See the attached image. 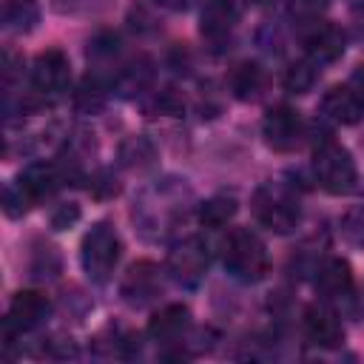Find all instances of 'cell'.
Instances as JSON below:
<instances>
[{"instance_id": "1", "label": "cell", "mask_w": 364, "mask_h": 364, "mask_svg": "<svg viewBox=\"0 0 364 364\" xmlns=\"http://www.w3.org/2000/svg\"><path fill=\"white\" fill-rule=\"evenodd\" d=\"M222 262L239 282H259L267 273L264 242L250 228H233L222 242Z\"/></svg>"}, {"instance_id": "2", "label": "cell", "mask_w": 364, "mask_h": 364, "mask_svg": "<svg viewBox=\"0 0 364 364\" xmlns=\"http://www.w3.org/2000/svg\"><path fill=\"white\" fill-rule=\"evenodd\" d=\"M313 173L327 193H350L355 188V162L350 151L336 139H321L316 145Z\"/></svg>"}, {"instance_id": "3", "label": "cell", "mask_w": 364, "mask_h": 364, "mask_svg": "<svg viewBox=\"0 0 364 364\" xmlns=\"http://www.w3.org/2000/svg\"><path fill=\"white\" fill-rule=\"evenodd\" d=\"M250 210H253L256 222L273 233H290V230H296V225L301 219L296 196L290 191H284L282 185L256 188V193L250 199Z\"/></svg>"}, {"instance_id": "4", "label": "cell", "mask_w": 364, "mask_h": 364, "mask_svg": "<svg viewBox=\"0 0 364 364\" xmlns=\"http://www.w3.org/2000/svg\"><path fill=\"white\" fill-rule=\"evenodd\" d=\"M119 253H122V242L117 236V230L108 225V222H97L85 236H82V245H80V262L85 267V273L94 279V282H105L117 262H119Z\"/></svg>"}, {"instance_id": "5", "label": "cell", "mask_w": 364, "mask_h": 364, "mask_svg": "<svg viewBox=\"0 0 364 364\" xmlns=\"http://www.w3.org/2000/svg\"><path fill=\"white\" fill-rule=\"evenodd\" d=\"M262 134H264V142L279 151V154H287L293 151L299 142H301V134H304V122L299 117L296 108L290 105H276L267 111L264 122H262Z\"/></svg>"}, {"instance_id": "6", "label": "cell", "mask_w": 364, "mask_h": 364, "mask_svg": "<svg viewBox=\"0 0 364 364\" xmlns=\"http://www.w3.org/2000/svg\"><path fill=\"white\" fill-rule=\"evenodd\" d=\"M68 57L60 51V48H48L43 54H37L34 65H31V88L34 94H43V97H57L63 94V88L68 85Z\"/></svg>"}, {"instance_id": "7", "label": "cell", "mask_w": 364, "mask_h": 364, "mask_svg": "<svg viewBox=\"0 0 364 364\" xmlns=\"http://www.w3.org/2000/svg\"><path fill=\"white\" fill-rule=\"evenodd\" d=\"M208 267V247L199 236H188L179 245H173L168 256V270L182 284H196Z\"/></svg>"}, {"instance_id": "8", "label": "cell", "mask_w": 364, "mask_h": 364, "mask_svg": "<svg viewBox=\"0 0 364 364\" xmlns=\"http://www.w3.org/2000/svg\"><path fill=\"white\" fill-rule=\"evenodd\" d=\"M51 304L40 290H20L11 304H9V316H6V336L11 333H26L34 330L46 321Z\"/></svg>"}, {"instance_id": "9", "label": "cell", "mask_w": 364, "mask_h": 364, "mask_svg": "<svg viewBox=\"0 0 364 364\" xmlns=\"http://www.w3.org/2000/svg\"><path fill=\"white\" fill-rule=\"evenodd\" d=\"M301 43H304L307 57L316 60L318 65L338 60L344 54V48H347V37L336 23H313V28L304 31Z\"/></svg>"}, {"instance_id": "10", "label": "cell", "mask_w": 364, "mask_h": 364, "mask_svg": "<svg viewBox=\"0 0 364 364\" xmlns=\"http://www.w3.org/2000/svg\"><path fill=\"white\" fill-rule=\"evenodd\" d=\"M304 336L324 350H333L344 341V327L336 316V310H330L327 304H310L304 310Z\"/></svg>"}, {"instance_id": "11", "label": "cell", "mask_w": 364, "mask_h": 364, "mask_svg": "<svg viewBox=\"0 0 364 364\" xmlns=\"http://www.w3.org/2000/svg\"><path fill=\"white\" fill-rule=\"evenodd\" d=\"M321 114L338 125H355L364 117V97L353 85H333L321 97Z\"/></svg>"}, {"instance_id": "12", "label": "cell", "mask_w": 364, "mask_h": 364, "mask_svg": "<svg viewBox=\"0 0 364 364\" xmlns=\"http://www.w3.org/2000/svg\"><path fill=\"white\" fill-rule=\"evenodd\" d=\"M236 17H239V9H236V0H205V9H202V37L213 46H219L222 40L230 37L233 26H236Z\"/></svg>"}, {"instance_id": "13", "label": "cell", "mask_w": 364, "mask_h": 364, "mask_svg": "<svg viewBox=\"0 0 364 364\" xmlns=\"http://www.w3.org/2000/svg\"><path fill=\"white\" fill-rule=\"evenodd\" d=\"M60 185H63V173L51 162H34L17 179V188L28 196V202H40V199L54 196Z\"/></svg>"}, {"instance_id": "14", "label": "cell", "mask_w": 364, "mask_h": 364, "mask_svg": "<svg viewBox=\"0 0 364 364\" xmlns=\"http://www.w3.org/2000/svg\"><path fill=\"white\" fill-rule=\"evenodd\" d=\"M159 267L154 262H136L122 279V296L131 304H145L159 293Z\"/></svg>"}, {"instance_id": "15", "label": "cell", "mask_w": 364, "mask_h": 364, "mask_svg": "<svg viewBox=\"0 0 364 364\" xmlns=\"http://www.w3.org/2000/svg\"><path fill=\"white\" fill-rule=\"evenodd\" d=\"M188 330H191V310L185 304H168V307H162L151 318V324H148V333L154 336V341H162V344L182 341Z\"/></svg>"}, {"instance_id": "16", "label": "cell", "mask_w": 364, "mask_h": 364, "mask_svg": "<svg viewBox=\"0 0 364 364\" xmlns=\"http://www.w3.org/2000/svg\"><path fill=\"white\" fill-rule=\"evenodd\" d=\"M316 290L327 299H341V296H350L353 290V270L344 259H327L321 267H318V276H316Z\"/></svg>"}, {"instance_id": "17", "label": "cell", "mask_w": 364, "mask_h": 364, "mask_svg": "<svg viewBox=\"0 0 364 364\" xmlns=\"http://www.w3.org/2000/svg\"><path fill=\"white\" fill-rule=\"evenodd\" d=\"M228 82H230V91H233L236 100H256V97H262V91H264L267 74H264V68H262L259 63H250V60H247V63L233 65Z\"/></svg>"}, {"instance_id": "18", "label": "cell", "mask_w": 364, "mask_h": 364, "mask_svg": "<svg viewBox=\"0 0 364 364\" xmlns=\"http://www.w3.org/2000/svg\"><path fill=\"white\" fill-rule=\"evenodd\" d=\"M284 88L290 91V94H307L316 82H318V63L316 60H296V63H290L287 65V71H284Z\"/></svg>"}, {"instance_id": "19", "label": "cell", "mask_w": 364, "mask_h": 364, "mask_svg": "<svg viewBox=\"0 0 364 364\" xmlns=\"http://www.w3.org/2000/svg\"><path fill=\"white\" fill-rule=\"evenodd\" d=\"M236 213V199L233 196H210L208 202H202L199 208V222L205 228H222L228 225V219H233Z\"/></svg>"}, {"instance_id": "20", "label": "cell", "mask_w": 364, "mask_h": 364, "mask_svg": "<svg viewBox=\"0 0 364 364\" xmlns=\"http://www.w3.org/2000/svg\"><path fill=\"white\" fill-rule=\"evenodd\" d=\"M3 20L14 31H28L37 23V0H3Z\"/></svg>"}, {"instance_id": "21", "label": "cell", "mask_w": 364, "mask_h": 364, "mask_svg": "<svg viewBox=\"0 0 364 364\" xmlns=\"http://www.w3.org/2000/svg\"><path fill=\"white\" fill-rule=\"evenodd\" d=\"M119 159H122V165H128V168H145V165H151V159H154V148H151L148 139L131 136V139L122 142Z\"/></svg>"}, {"instance_id": "22", "label": "cell", "mask_w": 364, "mask_h": 364, "mask_svg": "<svg viewBox=\"0 0 364 364\" xmlns=\"http://www.w3.org/2000/svg\"><path fill=\"white\" fill-rule=\"evenodd\" d=\"M338 233H341V239L347 245L364 247V208H350L338 219Z\"/></svg>"}, {"instance_id": "23", "label": "cell", "mask_w": 364, "mask_h": 364, "mask_svg": "<svg viewBox=\"0 0 364 364\" xmlns=\"http://www.w3.org/2000/svg\"><path fill=\"white\" fill-rule=\"evenodd\" d=\"M117 51H119V40H117V34H100V37H94V40L88 43V60H91L94 65L111 60Z\"/></svg>"}, {"instance_id": "24", "label": "cell", "mask_w": 364, "mask_h": 364, "mask_svg": "<svg viewBox=\"0 0 364 364\" xmlns=\"http://www.w3.org/2000/svg\"><path fill=\"white\" fill-rule=\"evenodd\" d=\"M148 111H151V114H165V117H179V114L185 111V100H182L176 91L165 88V91H159V94L154 97V102L148 105Z\"/></svg>"}, {"instance_id": "25", "label": "cell", "mask_w": 364, "mask_h": 364, "mask_svg": "<svg viewBox=\"0 0 364 364\" xmlns=\"http://www.w3.org/2000/svg\"><path fill=\"white\" fill-rule=\"evenodd\" d=\"M77 219H80V208H77L74 202H65V205H60V208L51 213V228H54V230H65V228H71Z\"/></svg>"}, {"instance_id": "26", "label": "cell", "mask_w": 364, "mask_h": 364, "mask_svg": "<svg viewBox=\"0 0 364 364\" xmlns=\"http://www.w3.org/2000/svg\"><path fill=\"white\" fill-rule=\"evenodd\" d=\"M154 3L168 9V11H188L193 6V0H154Z\"/></svg>"}, {"instance_id": "27", "label": "cell", "mask_w": 364, "mask_h": 364, "mask_svg": "<svg viewBox=\"0 0 364 364\" xmlns=\"http://www.w3.org/2000/svg\"><path fill=\"white\" fill-rule=\"evenodd\" d=\"M299 11H318L321 6H324V0H296L293 3Z\"/></svg>"}, {"instance_id": "28", "label": "cell", "mask_w": 364, "mask_h": 364, "mask_svg": "<svg viewBox=\"0 0 364 364\" xmlns=\"http://www.w3.org/2000/svg\"><path fill=\"white\" fill-rule=\"evenodd\" d=\"M353 88H355V91L364 97V65H361V68L353 74Z\"/></svg>"}]
</instances>
